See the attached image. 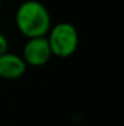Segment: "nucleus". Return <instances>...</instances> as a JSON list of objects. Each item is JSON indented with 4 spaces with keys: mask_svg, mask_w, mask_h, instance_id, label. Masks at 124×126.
I'll return each instance as SVG.
<instances>
[{
    "mask_svg": "<svg viewBox=\"0 0 124 126\" xmlns=\"http://www.w3.org/2000/svg\"><path fill=\"white\" fill-rule=\"evenodd\" d=\"M52 56L69 58L79 47V32L72 23L59 22L49 28L47 34Z\"/></svg>",
    "mask_w": 124,
    "mask_h": 126,
    "instance_id": "2",
    "label": "nucleus"
},
{
    "mask_svg": "<svg viewBox=\"0 0 124 126\" xmlns=\"http://www.w3.org/2000/svg\"><path fill=\"white\" fill-rule=\"evenodd\" d=\"M51 56L52 52L45 36L27 39L24 47H23L22 58L24 59L25 64L31 66V67L45 66L49 62Z\"/></svg>",
    "mask_w": 124,
    "mask_h": 126,
    "instance_id": "3",
    "label": "nucleus"
},
{
    "mask_svg": "<svg viewBox=\"0 0 124 126\" xmlns=\"http://www.w3.org/2000/svg\"><path fill=\"white\" fill-rule=\"evenodd\" d=\"M1 8H3V0H0V11H1Z\"/></svg>",
    "mask_w": 124,
    "mask_h": 126,
    "instance_id": "6",
    "label": "nucleus"
},
{
    "mask_svg": "<svg viewBox=\"0 0 124 126\" xmlns=\"http://www.w3.org/2000/svg\"><path fill=\"white\" fill-rule=\"evenodd\" d=\"M15 24L27 39L47 36L52 27V19L48 8L37 0H25L15 12Z\"/></svg>",
    "mask_w": 124,
    "mask_h": 126,
    "instance_id": "1",
    "label": "nucleus"
},
{
    "mask_svg": "<svg viewBox=\"0 0 124 126\" xmlns=\"http://www.w3.org/2000/svg\"><path fill=\"white\" fill-rule=\"evenodd\" d=\"M8 51V39L3 32H0V55Z\"/></svg>",
    "mask_w": 124,
    "mask_h": 126,
    "instance_id": "5",
    "label": "nucleus"
},
{
    "mask_svg": "<svg viewBox=\"0 0 124 126\" xmlns=\"http://www.w3.org/2000/svg\"><path fill=\"white\" fill-rule=\"evenodd\" d=\"M28 66L25 64L22 55L13 52H4L0 55V78L7 80L19 79L25 74Z\"/></svg>",
    "mask_w": 124,
    "mask_h": 126,
    "instance_id": "4",
    "label": "nucleus"
}]
</instances>
